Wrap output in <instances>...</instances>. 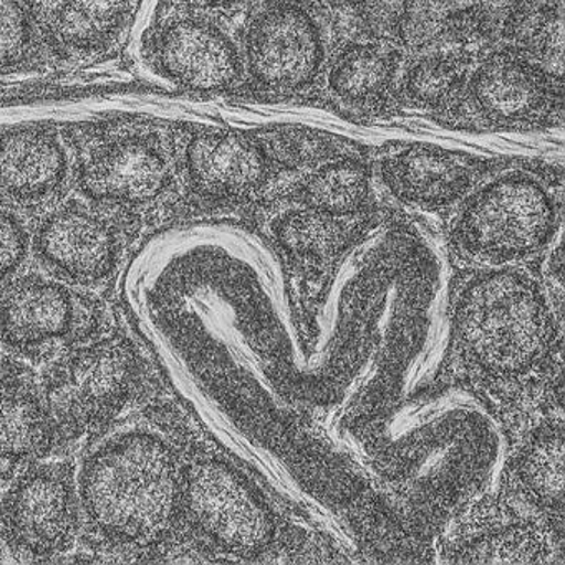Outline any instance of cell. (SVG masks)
<instances>
[{
	"label": "cell",
	"instance_id": "6da1fadb",
	"mask_svg": "<svg viewBox=\"0 0 565 565\" xmlns=\"http://www.w3.org/2000/svg\"><path fill=\"white\" fill-rule=\"evenodd\" d=\"M184 468L154 419L121 423L87 452L78 504L100 544L145 551L163 544L183 515Z\"/></svg>",
	"mask_w": 565,
	"mask_h": 565
},
{
	"label": "cell",
	"instance_id": "7a4b0ae2",
	"mask_svg": "<svg viewBox=\"0 0 565 565\" xmlns=\"http://www.w3.org/2000/svg\"><path fill=\"white\" fill-rule=\"evenodd\" d=\"M452 244L478 263L505 264L552 243L562 211V170L515 161L486 174L455 207Z\"/></svg>",
	"mask_w": 565,
	"mask_h": 565
},
{
	"label": "cell",
	"instance_id": "3957f363",
	"mask_svg": "<svg viewBox=\"0 0 565 565\" xmlns=\"http://www.w3.org/2000/svg\"><path fill=\"white\" fill-rule=\"evenodd\" d=\"M456 339L465 359L499 380L527 375L551 340V316L537 284L504 269L472 280L459 297Z\"/></svg>",
	"mask_w": 565,
	"mask_h": 565
},
{
	"label": "cell",
	"instance_id": "277c9868",
	"mask_svg": "<svg viewBox=\"0 0 565 565\" xmlns=\"http://www.w3.org/2000/svg\"><path fill=\"white\" fill-rule=\"evenodd\" d=\"M237 41L244 67L239 94L289 100L312 94L335 28L320 0H254Z\"/></svg>",
	"mask_w": 565,
	"mask_h": 565
},
{
	"label": "cell",
	"instance_id": "5b68a950",
	"mask_svg": "<svg viewBox=\"0 0 565 565\" xmlns=\"http://www.w3.org/2000/svg\"><path fill=\"white\" fill-rule=\"evenodd\" d=\"M564 120V82L498 42L482 45L455 107L439 120L476 131H531Z\"/></svg>",
	"mask_w": 565,
	"mask_h": 565
},
{
	"label": "cell",
	"instance_id": "8992f818",
	"mask_svg": "<svg viewBox=\"0 0 565 565\" xmlns=\"http://www.w3.org/2000/svg\"><path fill=\"white\" fill-rule=\"evenodd\" d=\"M145 363L121 335L85 343L45 373L42 398L55 431L68 438L100 431L118 418L143 386Z\"/></svg>",
	"mask_w": 565,
	"mask_h": 565
},
{
	"label": "cell",
	"instance_id": "52a82bcc",
	"mask_svg": "<svg viewBox=\"0 0 565 565\" xmlns=\"http://www.w3.org/2000/svg\"><path fill=\"white\" fill-rule=\"evenodd\" d=\"M81 524L74 469L68 462H35L0 499V535L19 555L49 558L71 548Z\"/></svg>",
	"mask_w": 565,
	"mask_h": 565
},
{
	"label": "cell",
	"instance_id": "ba28073f",
	"mask_svg": "<svg viewBox=\"0 0 565 565\" xmlns=\"http://www.w3.org/2000/svg\"><path fill=\"white\" fill-rule=\"evenodd\" d=\"M183 515L201 537L226 554H254L274 535L269 509L221 459H194L184 468Z\"/></svg>",
	"mask_w": 565,
	"mask_h": 565
},
{
	"label": "cell",
	"instance_id": "9c48e42d",
	"mask_svg": "<svg viewBox=\"0 0 565 565\" xmlns=\"http://www.w3.org/2000/svg\"><path fill=\"white\" fill-rule=\"evenodd\" d=\"M509 158H486L428 143H392L372 154L373 177L403 206L452 210Z\"/></svg>",
	"mask_w": 565,
	"mask_h": 565
},
{
	"label": "cell",
	"instance_id": "30bf717a",
	"mask_svg": "<svg viewBox=\"0 0 565 565\" xmlns=\"http://www.w3.org/2000/svg\"><path fill=\"white\" fill-rule=\"evenodd\" d=\"M183 170L191 194L211 206L256 203L282 180L249 131L200 128L188 135Z\"/></svg>",
	"mask_w": 565,
	"mask_h": 565
},
{
	"label": "cell",
	"instance_id": "8fae6325",
	"mask_svg": "<svg viewBox=\"0 0 565 565\" xmlns=\"http://www.w3.org/2000/svg\"><path fill=\"white\" fill-rule=\"evenodd\" d=\"M154 55L167 77L194 94H239L243 88L237 31L216 15L183 12L164 25Z\"/></svg>",
	"mask_w": 565,
	"mask_h": 565
},
{
	"label": "cell",
	"instance_id": "7c38bea8",
	"mask_svg": "<svg viewBox=\"0 0 565 565\" xmlns=\"http://www.w3.org/2000/svg\"><path fill=\"white\" fill-rule=\"evenodd\" d=\"M405 49L373 39L337 38L310 98L355 120L395 110V87Z\"/></svg>",
	"mask_w": 565,
	"mask_h": 565
},
{
	"label": "cell",
	"instance_id": "4fadbf2b",
	"mask_svg": "<svg viewBox=\"0 0 565 565\" xmlns=\"http://www.w3.org/2000/svg\"><path fill=\"white\" fill-rule=\"evenodd\" d=\"M34 250L42 266L58 279L95 286L117 270L124 241L107 214L71 203L42 221L35 233Z\"/></svg>",
	"mask_w": 565,
	"mask_h": 565
},
{
	"label": "cell",
	"instance_id": "5bb4252c",
	"mask_svg": "<svg viewBox=\"0 0 565 565\" xmlns=\"http://www.w3.org/2000/svg\"><path fill=\"white\" fill-rule=\"evenodd\" d=\"M78 297L68 287L41 276H29L0 300V342L32 355L57 343L81 339L88 322Z\"/></svg>",
	"mask_w": 565,
	"mask_h": 565
},
{
	"label": "cell",
	"instance_id": "9a60e30c",
	"mask_svg": "<svg viewBox=\"0 0 565 565\" xmlns=\"http://www.w3.org/2000/svg\"><path fill=\"white\" fill-rule=\"evenodd\" d=\"M170 183L167 154L145 138H125L102 148L81 171L82 191L90 200L111 206H147Z\"/></svg>",
	"mask_w": 565,
	"mask_h": 565
},
{
	"label": "cell",
	"instance_id": "2e32d148",
	"mask_svg": "<svg viewBox=\"0 0 565 565\" xmlns=\"http://www.w3.org/2000/svg\"><path fill=\"white\" fill-rule=\"evenodd\" d=\"M280 201L300 204L342 220H359L375 204L372 153L355 151L326 161L306 173L280 180Z\"/></svg>",
	"mask_w": 565,
	"mask_h": 565
},
{
	"label": "cell",
	"instance_id": "e0dca14e",
	"mask_svg": "<svg viewBox=\"0 0 565 565\" xmlns=\"http://www.w3.org/2000/svg\"><path fill=\"white\" fill-rule=\"evenodd\" d=\"M482 45L439 44L408 52L395 87V110L419 111L441 120L458 102Z\"/></svg>",
	"mask_w": 565,
	"mask_h": 565
},
{
	"label": "cell",
	"instance_id": "ac0fdd59",
	"mask_svg": "<svg viewBox=\"0 0 565 565\" xmlns=\"http://www.w3.org/2000/svg\"><path fill=\"white\" fill-rule=\"evenodd\" d=\"M29 18L58 51L87 55L107 47L134 0H22Z\"/></svg>",
	"mask_w": 565,
	"mask_h": 565
},
{
	"label": "cell",
	"instance_id": "d6986e66",
	"mask_svg": "<svg viewBox=\"0 0 565 565\" xmlns=\"http://www.w3.org/2000/svg\"><path fill=\"white\" fill-rule=\"evenodd\" d=\"M67 158L47 131H12L0 140V190L22 204L51 198L64 183Z\"/></svg>",
	"mask_w": 565,
	"mask_h": 565
},
{
	"label": "cell",
	"instance_id": "ffe728a7",
	"mask_svg": "<svg viewBox=\"0 0 565 565\" xmlns=\"http://www.w3.org/2000/svg\"><path fill=\"white\" fill-rule=\"evenodd\" d=\"M491 41L564 82V0H511L494 14Z\"/></svg>",
	"mask_w": 565,
	"mask_h": 565
},
{
	"label": "cell",
	"instance_id": "44dd1931",
	"mask_svg": "<svg viewBox=\"0 0 565 565\" xmlns=\"http://www.w3.org/2000/svg\"><path fill=\"white\" fill-rule=\"evenodd\" d=\"M55 426L42 393L15 372H0V466L12 468L47 455Z\"/></svg>",
	"mask_w": 565,
	"mask_h": 565
},
{
	"label": "cell",
	"instance_id": "7402d4cb",
	"mask_svg": "<svg viewBox=\"0 0 565 565\" xmlns=\"http://www.w3.org/2000/svg\"><path fill=\"white\" fill-rule=\"evenodd\" d=\"M282 203L287 207L270 221V233L294 259L309 266H320L349 243L353 221L356 220H342L300 204Z\"/></svg>",
	"mask_w": 565,
	"mask_h": 565
},
{
	"label": "cell",
	"instance_id": "603a6c76",
	"mask_svg": "<svg viewBox=\"0 0 565 565\" xmlns=\"http://www.w3.org/2000/svg\"><path fill=\"white\" fill-rule=\"evenodd\" d=\"M249 135L282 178L297 177L333 158L365 150L345 138L296 125L257 128Z\"/></svg>",
	"mask_w": 565,
	"mask_h": 565
},
{
	"label": "cell",
	"instance_id": "cb8c5ba5",
	"mask_svg": "<svg viewBox=\"0 0 565 565\" xmlns=\"http://www.w3.org/2000/svg\"><path fill=\"white\" fill-rule=\"evenodd\" d=\"M518 478L537 508L562 514L564 508V435L561 428L539 433L522 452Z\"/></svg>",
	"mask_w": 565,
	"mask_h": 565
},
{
	"label": "cell",
	"instance_id": "d4e9b609",
	"mask_svg": "<svg viewBox=\"0 0 565 565\" xmlns=\"http://www.w3.org/2000/svg\"><path fill=\"white\" fill-rule=\"evenodd\" d=\"M452 554V562L462 564H535L544 562L547 552L539 532L512 525L471 539Z\"/></svg>",
	"mask_w": 565,
	"mask_h": 565
},
{
	"label": "cell",
	"instance_id": "484cf974",
	"mask_svg": "<svg viewBox=\"0 0 565 565\" xmlns=\"http://www.w3.org/2000/svg\"><path fill=\"white\" fill-rule=\"evenodd\" d=\"M32 21L19 0H0V72L19 67L32 51Z\"/></svg>",
	"mask_w": 565,
	"mask_h": 565
},
{
	"label": "cell",
	"instance_id": "4316f807",
	"mask_svg": "<svg viewBox=\"0 0 565 565\" xmlns=\"http://www.w3.org/2000/svg\"><path fill=\"white\" fill-rule=\"evenodd\" d=\"M29 253V234L22 221L0 207V287L6 286L24 266Z\"/></svg>",
	"mask_w": 565,
	"mask_h": 565
},
{
	"label": "cell",
	"instance_id": "83f0119b",
	"mask_svg": "<svg viewBox=\"0 0 565 565\" xmlns=\"http://www.w3.org/2000/svg\"><path fill=\"white\" fill-rule=\"evenodd\" d=\"M174 9L194 14L237 15L244 14L254 0H168Z\"/></svg>",
	"mask_w": 565,
	"mask_h": 565
},
{
	"label": "cell",
	"instance_id": "f1b7e54d",
	"mask_svg": "<svg viewBox=\"0 0 565 565\" xmlns=\"http://www.w3.org/2000/svg\"><path fill=\"white\" fill-rule=\"evenodd\" d=\"M320 2L326 6L327 11L330 12L333 21H335L343 12L349 11L350 6H352L355 0H320Z\"/></svg>",
	"mask_w": 565,
	"mask_h": 565
}]
</instances>
